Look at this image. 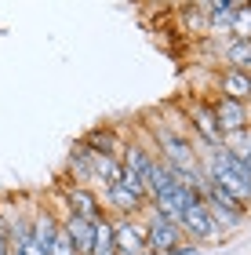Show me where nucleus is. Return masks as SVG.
I'll use <instances>...</instances> for the list:
<instances>
[{
  "label": "nucleus",
  "mask_w": 251,
  "mask_h": 255,
  "mask_svg": "<svg viewBox=\"0 0 251 255\" xmlns=\"http://www.w3.org/2000/svg\"><path fill=\"white\" fill-rule=\"evenodd\" d=\"M215 95L237 99V102H251V73L233 66H219L215 69Z\"/></svg>",
  "instance_id": "6e6552de"
},
{
  "label": "nucleus",
  "mask_w": 251,
  "mask_h": 255,
  "mask_svg": "<svg viewBox=\"0 0 251 255\" xmlns=\"http://www.w3.org/2000/svg\"><path fill=\"white\" fill-rule=\"evenodd\" d=\"M113 245H117V255H150L146 252V223H142V215L113 219Z\"/></svg>",
  "instance_id": "20e7f679"
},
{
  "label": "nucleus",
  "mask_w": 251,
  "mask_h": 255,
  "mask_svg": "<svg viewBox=\"0 0 251 255\" xmlns=\"http://www.w3.org/2000/svg\"><path fill=\"white\" fill-rule=\"evenodd\" d=\"M244 164H248V171H251V157H248V160H244Z\"/></svg>",
  "instance_id": "6ab92c4d"
},
{
  "label": "nucleus",
  "mask_w": 251,
  "mask_h": 255,
  "mask_svg": "<svg viewBox=\"0 0 251 255\" xmlns=\"http://www.w3.org/2000/svg\"><path fill=\"white\" fill-rule=\"evenodd\" d=\"M222 146L230 149L233 157L248 160V157H251V128H244V131H233V135H226V138H222Z\"/></svg>",
  "instance_id": "4468645a"
},
{
  "label": "nucleus",
  "mask_w": 251,
  "mask_h": 255,
  "mask_svg": "<svg viewBox=\"0 0 251 255\" xmlns=\"http://www.w3.org/2000/svg\"><path fill=\"white\" fill-rule=\"evenodd\" d=\"M182 255H208V252H204V248H197V245H189V241H186V245H182Z\"/></svg>",
  "instance_id": "f3484780"
},
{
  "label": "nucleus",
  "mask_w": 251,
  "mask_h": 255,
  "mask_svg": "<svg viewBox=\"0 0 251 255\" xmlns=\"http://www.w3.org/2000/svg\"><path fill=\"white\" fill-rule=\"evenodd\" d=\"M66 171H70V182H77V186H91L95 190V149H87L81 138L73 142L70 157H66Z\"/></svg>",
  "instance_id": "9d476101"
},
{
  "label": "nucleus",
  "mask_w": 251,
  "mask_h": 255,
  "mask_svg": "<svg viewBox=\"0 0 251 255\" xmlns=\"http://www.w3.org/2000/svg\"><path fill=\"white\" fill-rule=\"evenodd\" d=\"M62 219V230L70 237V245L77 255H91V245H95V223L98 219H84V215H70V212H59Z\"/></svg>",
  "instance_id": "1a4fd4ad"
},
{
  "label": "nucleus",
  "mask_w": 251,
  "mask_h": 255,
  "mask_svg": "<svg viewBox=\"0 0 251 255\" xmlns=\"http://www.w3.org/2000/svg\"><path fill=\"white\" fill-rule=\"evenodd\" d=\"M219 55H222V66H233V69H244V73H251V40L226 37V44L219 48Z\"/></svg>",
  "instance_id": "f8f14e48"
},
{
  "label": "nucleus",
  "mask_w": 251,
  "mask_h": 255,
  "mask_svg": "<svg viewBox=\"0 0 251 255\" xmlns=\"http://www.w3.org/2000/svg\"><path fill=\"white\" fill-rule=\"evenodd\" d=\"M91 255H117V245H113V219L102 215L95 223V245H91Z\"/></svg>",
  "instance_id": "ddd939ff"
},
{
  "label": "nucleus",
  "mask_w": 251,
  "mask_h": 255,
  "mask_svg": "<svg viewBox=\"0 0 251 255\" xmlns=\"http://www.w3.org/2000/svg\"><path fill=\"white\" fill-rule=\"evenodd\" d=\"M98 201L106 204V215H109V219H124V215H146V208H150V204L142 201V197H135L128 186H120V182L106 186Z\"/></svg>",
  "instance_id": "0eeeda50"
},
{
  "label": "nucleus",
  "mask_w": 251,
  "mask_h": 255,
  "mask_svg": "<svg viewBox=\"0 0 251 255\" xmlns=\"http://www.w3.org/2000/svg\"><path fill=\"white\" fill-rule=\"evenodd\" d=\"M200 175L211 179L215 186H222L233 201H241L244 208L251 204V171L241 157H233L226 146L200 149Z\"/></svg>",
  "instance_id": "f257e3e1"
},
{
  "label": "nucleus",
  "mask_w": 251,
  "mask_h": 255,
  "mask_svg": "<svg viewBox=\"0 0 251 255\" xmlns=\"http://www.w3.org/2000/svg\"><path fill=\"white\" fill-rule=\"evenodd\" d=\"M142 223H146V252H150V255L178 252L182 245H186V234L178 230V223H171L167 215L153 212V208H146Z\"/></svg>",
  "instance_id": "7ed1b4c3"
},
{
  "label": "nucleus",
  "mask_w": 251,
  "mask_h": 255,
  "mask_svg": "<svg viewBox=\"0 0 251 255\" xmlns=\"http://www.w3.org/2000/svg\"><path fill=\"white\" fill-rule=\"evenodd\" d=\"M182 22H186V29H193V37H208V15L189 0V7H182Z\"/></svg>",
  "instance_id": "2eb2a0df"
},
{
  "label": "nucleus",
  "mask_w": 251,
  "mask_h": 255,
  "mask_svg": "<svg viewBox=\"0 0 251 255\" xmlns=\"http://www.w3.org/2000/svg\"><path fill=\"white\" fill-rule=\"evenodd\" d=\"M230 37L237 40H251V7H233V29H230Z\"/></svg>",
  "instance_id": "dca6fc26"
},
{
  "label": "nucleus",
  "mask_w": 251,
  "mask_h": 255,
  "mask_svg": "<svg viewBox=\"0 0 251 255\" xmlns=\"http://www.w3.org/2000/svg\"><path fill=\"white\" fill-rule=\"evenodd\" d=\"M208 102H211L215 121H219V128H222V138L233 135V131L251 128V110H248V102H237V99H226V95H211Z\"/></svg>",
  "instance_id": "39448f33"
},
{
  "label": "nucleus",
  "mask_w": 251,
  "mask_h": 255,
  "mask_svg": "<svg viewBox=\"0 0 251 255\" xmlns=\"http://www.w3.org/2000/svg\"><path fill=\"white\" fill-rule=\"evenodd\" d=\"M81 142L87 149H95V153H106V157H120V149H124V138L120 131L113 124H98V128H91V131L81 135Z\"/></svg>",
  "instance_id": "9b49d317"
},
{
  "label": "nucleus",
  "mask_w": 251,
  "mask_h": 255,
  "mask_svg": "<svg viewBox=\"0 0 251 255\" xmlns=\"http://www.w3.org/2000/svg\"><path fill=\"white\" fill-rule=\"evenodd\" d=\"M62 212L84 215V219H102V215H106V208H102V201H98V190L66 182V186H62Z\"/></svg>",
  "instance_id": "423d86ee"
},
{
  "label": "nucleus",
  "mask_w": 251,
  "mask_h": 255,
  "mask_svg": "<svg viewBox=\"0 0 251 255\" xmlns=\"http://www.w3.org/2000/svg\"><path fill=\"white\" fill-rule=\"evenodd\" d=\"M197 197H200V204L208 208V215H211V223L222 230V234H230V230H241L244 226V219L251 208H244L241 201H233L230 193H226L222 186H215L211 179H204L200 175V186H197Z\"/></svg>",
  "instance_id": "f03ea898"
},
{
  "label": "nucleus",
  "mask_w": 251,
  "mask_h": 255,
  "mask_svg": "<svg viewBox=\"0 0 251 255\" xmlns=\"http://www.w3.org/2000/svg\"><path fill=\"white\" fill-rule=\"evenodd\" d=\"M164 255H182V248H178V252H164Z\"/></svg>",
  "instance_id": "a211bd4d"
},
{
  "label": "nucleus",
  "mask_w": 251,
  "mask_h": 255,
  "mask_svg": "<svg viewBox=\"0 0 251 255\" xmlns=\"http://www.w3.org/2000/svg\"><path fill=\"white\" fill-rule=\"evenodd\" d=\"M248 7H251V0H248Z\"/></svg>",
  "instance_id": "aec40b11"
}]
</instances>
